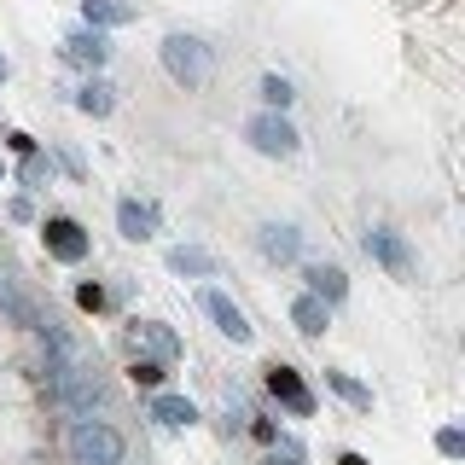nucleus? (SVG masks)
Segmentation results:
<instances>
[{
  "mask_svg": "<svg viewBox=\"0 0 465 465\" xmlns=\"http://www.w3.org/2000/svg\"><path fill=\"white\" fill-rule=\"evenodd\" d=\"M338 465H367V460H361V454H343V460H338Z\"/></svg>",
  "mask_w": 465,
  "mask_h": 465,
  "instance_id": "25",
  "label": "nucleus"
},
{
  "mask_svg": "<svg viewBox=\"0 0 465 465\" xmlns=\"http://www.w3.org/2000/svg\"><path fill=\"white\" fill-rule=\"evenodd\" d=\"M268 396L280 401V407H291L297 419L314 413V396H309V384H302V372L285 367V361H273V367H268Z\"/></svg>",
  "mask_w": 465,
  "mask_h": 465,
  "instance_id": "6",
  "label": "nucleus"
},
{
  "mask_svg": "<svg viewBox=\"0 0 465 465\" xmlns=\"http://www.w3.org/2000/svg\"><path fill=\"white\" fill-rule=\"evenodd\" d=\"M0 181H6V169H0Z\"/></svg>",
  "mask_w": 465,
  "mask_h": 465,
  "instance_id": "28",
  "label": "nucleus"
},
{
  "mask_svg": "<svg viewBox=\"0 0 465 465\" xmlns=\"http://www.w3.org/2000/svg\"><path fill=\"white\" fill-rule=\"evenodd\" d=\"M256 251L268 256V262H280V268H291V262L302 256V232L291 227V222H262L256 227Z\"/></svg>",
  "mask_w": 465,
  "mask_h": 465,
  "instance_id": "8",
  "label": "nucleus"
},
{
  "mask_svg": "<svg viewBox=\"0 0 465 465\" xmlns=\"http://www.w3.org/2000/svg\"><path fill=\"white\" fill-rule=\"evenodd\" d=\"M436 454H442V460H460V454H465V436H460L454 425H448V430H436Z\"/></svg>",
  "mask_w": 465,
  "mask_h": 465,
  "instance_id": "21",
  "label": "nucleus"
},
{
  "mask_svg": "<svg viewBox=\"0 0 465 465\" xmlns=\"http://www.w3.org/2000/svg\"><path fill=\"white\" fill-rule=\"evenodd\" d=\"M76 302H82V309H105V291H99V285H76Z\"/></svg>",
  "mask_w": 465,
  "mask_h": 465,
  "instance_id": "23",
  "label": "nucleus"
},
{
  "mask_svg": "<svg viewBox=\"0 0 465 465\" xmlns=\"http://www.w3.org/2000/svg\"><path fill=\"white\" fill-rule=\"evenodd\" d=\"M326 320H331V309H326L320 297H309V291L291 302V326H297L302 338H320V331H326Z\"/></svg>",
  "mask_w": 465,
  "mask_h": 465,
  "instance_id": "16",
  "label": "nucleus"
},
{
  "mask_svg": "<svg viewBox=\"0 0 465 465\" xmlns=\"http://www.w3.org/2000/svg\"><path fill=\"white\" fill-rule=\"evenodd\" d=\"M82 12H87V29H123V24H134V6H128V0H82Z\"/></svg>",
  "mask_w": 465,
  "mask_h": 465,
  "instance_id": "15",
  "label": "nucleus"
},
{
  "mask_svg": "<svg viewBox=\"0 0 465 465\" xmlns=\"http://www.w3.org/2000/svg\"><path fill=\"white\" fill-rule=\"evenodd\" d=\"M262 99H268V111H285L291 99H297V87H291L285 76H262Z\"/></svg>",
  "mask_w": 465,
  "mask_h": 465,
  "instance_id": "20",
  "label": "nucleus"
},
{
  "mask_svg": "<svg viewBox=\"0 0 465 465\" xmlns=\"http://www.w3.org/2000/svg\"><path fill=\"white\" fill-rule=\"evenodd\" d=\"M64 448H70V460H76V465H123L128 460L123 430L105 425V419H76L70 436H64Z\"/></svg>",
  "mask_w": 465,
  "mask_h": 465,
  "instance_id": "1",
  "label": "nucleus"
},
{
  "mask_svg": "<svg viewBox=\"0 0 465 465\" xmlns=\"http://www.w3.org/2000/svg\"><path fill=\"white\" fill-rule=\"evenodd\" d=\"M302 280H309V297H320L326 309H338V302L349 297V273L338 268V262H309Z\"/></svg>",
  "mask_w": 465,
  "mask_h": 465,
  "instance_id": "9",
  "label": "nucleus"
},
{
  "mask_svg": "<svg viewBox=\"0 0 465 465\" xmlns=\"http://www.w3.org/2000/svg\"><path fill=\"white\" fill-rule=\"evenodd\" d=\"M326 384L338 390V396H343L349 407H355V413H372V390H367V384H355L349 372H326Z\"/></svg>",
  "mask_w": 465,
  "mask_h": 465,
  "instance_id": "19",
  "label": "nucleus"
},
{
  "mask_svg": "<svg viewBox=\"0 0 465 465\" xmlns=\"http://www.w3.org/2000/svg\"><path fill=\"white\" fill-rule=\"evenodd\" d=\"M268 465H280V454H273V460H268ZM285 465H291V460H285Z\"/></svg>",
  "mask_w": 465,
  "mask_h": 465,
  "instance_id": "27",
  "label": "nucleus"
},
{
  "mask_svg": "<svg viewBox=\"0 0 465 465\" xmlns=\"http://www.w3.org/2000/svg\"><path fill=\"white\" fill-rule=\"evenodd\" d=\"M152 419L163 430H193L198 425V407L186 401V396H152Z\"/></svg>",
  "mask_w": 465,
  "mask_h": 465,
  "instance_id": "13",
  "label": "nucleus"
},
{
  "mask_svg": "<svg viewBox=\"0 0 465 465\" xmlns=\"http://www.w3.org/2000/svg\"><path fill=\"white\" fill-rule=\"evenodd\" d=\"M116 227H123V239H152V227H157V210L152 203H140V198H123L116 203Z\"/></svg>",
  "mask_w": 465,
  "mask_h": 465,
  "instance_id": "12",
  "label": "nucleus"
},
{
  "mask_svg": "<svg viewBox=\"0 0 465 465\" xmlns=\"http://www.w3.org/2000/svg\"><path fill=\"white\" fill-rule=\"evenodd\" d=\"M0 314H6V320H12V326H29V331H35V326H41V314H35V302H29V297H24V291H18V285H12V280H0Z\"/></svg>",
  "mask_w": 465,
  "mask_h": 465,
  "instance_id": "17",
  "label": "nucleus"
},
{
  "mask_svg": "<svg viewBox=\"0 0 465 465\" xmlns=\"http://www.w3.org/2000/svg\"><path fill=\"white\" fill-rule=\"evenodd\" d=\"M367 256L378 262V268L384 273H396V280H407V273H413V251H407V239L401 232H390V227H367Z\"/></svg>",
  "mask_w": 465,
  "mask_h": 465,
  "instance_id": "5",
  "label": "nucleus"
},
{
  "mask_svg": "<svg viewBox=\"0 0 465 465\" xmlns=\"http://www.w3.org/2000/svg\"><path fill=\"white\" fill-rule=\"evenodd\" d=\"M244 140H251L262 157H291V152L302 145V134L285 123V111H262V116H251V123H244Z\"/></svg>",
  "mask_w": 465,
  "mask_h": 465,
  "instance_id": "4",
  "label": "nucleus"
},
{
  "mask_svg": "<svg viewBox=\"0 0 465 465\" xmlns=\"http://www.w3.org/2000/svg\"><path fill=\"white\" fill-rule=\"evenodd\" d=\"M111 94H116V87L94 76V82H87L82 94H76V111H82V116H111V111H116V99H111Z\"/></svg>",
  "mask_w": 465,
  "mask_h": 465,
  "instance_id": "18",
  "label": "nucleus"
},
{
  "mask_svg": "<svg viewBox=\"0 0 465 465\" xmlns=\"http://www.w3.org/2000/svg\"><path fill=\"white\" fill-rule=\"evenodd\" d=\"M251 436H256V442H273V436H280V425H273V419H256Z\"/></svg>",
  "mask_w": 465,
  "mask_h": 465,
  "instance_id": "24",
  "label": "nucleus"
},
{
  "mask_svg": "<svg viewBox=\"0 0 465 465\" xmlns=\"http://www.w3.org/2000/svg\"><path fill=\"white\" fill-rule=\"evenodd\" d=\"M157 58H163V70H169L174 87H203V82H210V47H203L198 35H163Z\"/></svg>",
  "mask_w": 465,
  "mask_h": 465,
  "instance_id": "2",
  "label": "nucleus"
},
{
  "mask_svg": "<svg viewBox=\"0 0 465 465\" xmlns=\"http://www.w3.org/2000/svg\"><path fill=\"white\" fill-rule=\"evenodd\" d=\"M134 378H140V384H163L169 367H163V361H134Z\"/></svg>",
  "mask_w": 465,
  "mask_h": 465,
  "instance_id": "22",
  "label": "nucleus"
},
{
  "mask_svg": "<svg viewBox=\"0 0 465 465\" xmlns=\"http://www.w3.org/2000/svg\"><path fill=\"white\" fill-rule=\"evenodd\" d=\"M169 273H181V280H210L215 256L198 251V244H174V251H169Z\"/></svg>",
  "mask_w": 465,
  "mask_h": 465,
  "instance_id": "14",
  "label": "nucleus"
},
{
  "mask_svg": "<svg viewBox=\"0 0 465 465\" xmlns=\"http://www.w3.org/2000/svg\"><path fill=\"white\" fill-rule=\"evenodd\" d=\"M41 244H47V256H53V262H64V268L87 262V251H94L87 227H82V222H70V215H47V222H41Z\"/></svg>",
  "mask_w": 465,
  "mask_h": 465,
  "instance_id": "3",
  "label": "nucleus"
},
{
  "mask_svg": "<svg viewBox=\"0 0 465 465\" xmlns=\"http://www.w3.org/2000/svg\"><path fill=\"white\" fill-rule=\"evenodd\" d=\"M134 331H140V343L152 349V361H163V367H174V361H181V338H174L163 320H134Z\"/></svg>",
  "mask_w": 465,
  "mask_h": 465,
  "instance_id": "11",
  "label": "nucleus"
},
{
  "mask_svg": "<svg viewBox=\"0 0 465 465\" xmlns=\"http://www.w3.org/2000/svg\"><path fill=\"white\" fill-rule=\"evenodd\" d=\"M64 58H70V64H82V70H99L111 58L105 29H70V35H64Z\"/></svg>",
  "mask_w": 465,
  "mask_h": 465,
  "instance_id": "10",
  "label": "nucleus"
},
{
  "mask_svg": "<svg viewBox=\"0 0 465 465\" xmlns=\"http://www.w3.org/2000/svg\"><path fill=\"white\" fill-rule=\"evenodd\" d=\"M198 302H203V314L215 320V331H222V338H232V343H251V338H256V331H251V320H244V309L227 297V291H203Z\"/></svg>",
  "mask_w": 465,
  "mask_h": 465,
  "instance_id": "7",
  "label": "nucleus"
},
{
  "mask_svg": "<svg viewBox=\"0 0 465 465\" xmlns=\"http://www.w3.org/2000/svg\"><path fill=\"white\" fill-rule=\"evenodd\" d=\"M0 82H6V58H0Z\"/></svg>",
  "mask_w": 465,
  "mask_h": 465,
  "instance_id": "26",
  "label": "nucleus"
}]
</instances>
